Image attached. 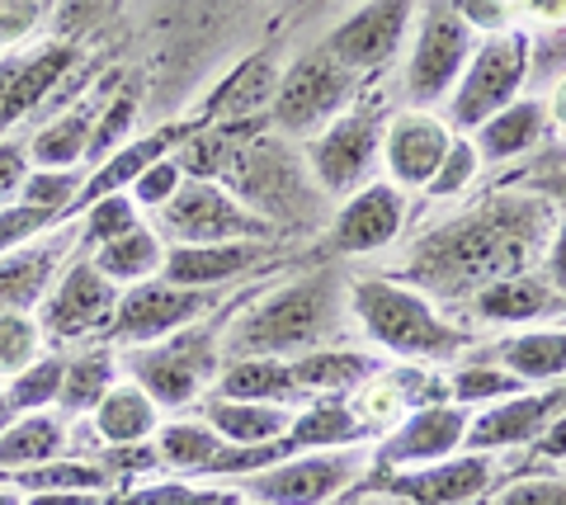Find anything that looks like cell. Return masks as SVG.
<instances>
[{"instance_id":"6da1fadb","label":"cell","mask_w":566,"mask_h":505,"mask_svg":"<svg viewBox=\"0 0 566 505\" xmlns=\"http://www.w3.org/2000/svg\"><path fill=\"white\" fill-rule=\"evenodd\" d=\"M557 228V203L543 194H486L468 203L463 213L434 222L411 251L401 255L392 278L420 288L434 307L468 303L486 284L515 278L543 265V251Z\"/></svg>"},{"instance_id":"7a4b0ae2","label":"cell","mask_w":566,"mask_h":505,"mask_svg":"<svg viewBox=\"0 0 566 505\" xmlns=\"http://www.w3.org/2000/svg\"><path fill=\"white\" fill-rule=\"evenodd\" d=\"M349 326V278L335 270L297 274L279 284L218 330L222 359H297L340 345Z\"/></svg>"},{"instance_id":"3957f363","label":"cell","mask_w":566,"mask_h":505,"mask_svg":"<svg viewBox=\"0 0 566 505\" xmlns=\"http://www.w3.org/2000/svg\"><path fill=\"white\" fill-rule=\"evenodd\" d=\"M349 317L382 355H397L401 364H449L472 345L468 326L449 322L420 288L392 274L349 278Z\"/></svg>"},{"instance_id":"277c9868","label":"cell","mask_w":566,"mask_h":505,"mask_svg":"<svg viewBox=\"0 0 566 505\" xmlns=\"http://www.w3.org/2000/svg\"><path fill=\"white\" fill-rule=\"evenodd\" d=\"M218 330L222 326L193 322V326L175 330V336H166V340L128 345V355H123L118 364L128 369V382H137L161 411H185L189 402H199V392L222 369Z\"/></svg>"},{"instance_id":"5b68a950","label":"cell","mask_w":566,"mask_h":505,"mask_svg":"<svg viewBox=\"0 0 566 505\" xmlns=\"http://www.w3.org/2000/svg\"><path fill=\"white\" fill-rule=\"evenodd\" d=\"M528 72H534V48L520 29L491 33L472 48V57L458 76L449 95V128L453 133H476L491 114H501L505 104H515Z\"/></svg>"},{"instance_id":"8992f818","label":"cell","mask_w":566,"mask_h":505,"mask_svg":"<svg viewBox=\"0 0 566 505\" xmlns=\"http://www.w3.org/2000/svg\"><path fill=\"white\" fill-rule=\"evenodd\" d=\"M156 236L166 246H218V241H270V228L260 213H251L232 189L218 180H185L180 194L166 208H156Z\"/></svg>"},{"instance_id":"52a82bcc","label":"cell","mask_w":566,"mask_h":505,"mask_svg":"<svg viewBox=\"0 0 566 505\" xmlns=\"http://www.w3.org/2000/svg\"><path fill=\"white\" fill-rule=\"evenodd\" d=\"M368 473V454L359 444L349 449H312V454H293L274 467L245 473L237 482V496L251 505H331L345 496L354 482Z\"/></svg>"},{"instance_id":"ba28073f","label":"cell","mask_w":566,"mask_h":505,"mask_svg":"<svg viewBox=\"0 0 566 505\" xmlns=\"http://www.w3.org/2000/svg\"><path fill=\"white\" fill-rule=\"evenodd\" d=\"M354 72H345L326 48L303 52L289 72L279 76V91L270 99V124L279 137H316L326 124L345 114V104L354 99Z\"/></svg>"},{"instance_id":"9c48e42d","label":"cell","mask_w":566,"mask_h":505,"mask_svg":"<svg viewBox=\"0 0 566 505\" xmlns=\"http://www.w3.org/2000/svg\"><path fill=\"white\" fill-rule=\"evenodd\" d=\"M472 48H476V33L463 24L453 0H424L416 20V39H411V57H406V99L416 109L444 104L453 95L458 76H463Z\"/></svg>"},{"instance_id":"30bf717a","label":"cell","mask_w":566,"mask_h":505,"mask_svg":"<svg viewBox=\"0 0 566 505\" xmlns=\"http://www.w3.org/2000/svg\"><path fill=\"white\" fill-rule=\"evenodd\" d=\"M382 128L387 124L378 118V109H349L316 137H307L303 161L316 189L331 199H349L354 189H364L382 161Z\"/></svg>"},{"instance_id":"8fae6325","label":"cell","mask_w":566,"mask_h":505,"mask_svg":"<svg viewBox=\"0 0 566 505\" xmlns=\"http://www.w3.org/2000/svg\"><path fill=\"white\" fill-rule=\"evenodd\" d=\"M218 303H222V288H185V284H170V278H147V284L123 288L104 336L118 345H151L203 322Z\"/></svg>"},{"instance_id":"7c38bea8","label":"cell","mask_w":566,"mask_h":505,"mask_svg":"<svg viewBox=\"0 0 566 505\" xmlns=\"http://www.w3.org/2000/svg\"><path fill=\"white\" fill-rule=\"evenodd\" d=\"M123 298V288L109 284L91 255L71 260V265L57 274V284L48 288V298L39 307V330L43 340L66 345V340H85V336H104L114 322V307Z\"/></svg>"},{"instance_id":"4fadbf2b","label":"cell","mask_w":566,"mask_h":505,"mask_svg":"<svg viewBox=\"0 0 566 505\" xmlns=\"http://www.w3.org/2000/svg\"><path fill=\"white\" fill-rule=\"evenodd\" d=\"M468 421H472V411H468V407H458V402L416 407L411 415H406V421H397V425L378 440V449H374V467H368V477L406 473V467L444 463V459H453V454H463Z\"/></svg>"},{"instance_id":"5bb4252c","label":"cell","mask_w":566,"mask_h":505,"mask_svg":"<svg viewBox=\"0 0 566 505\" xmlns=\"http://www.w3.org/2000/svg\"><path fill=\"white\" fill-rule=\"evenodd\" d=\"M411 20H416V0H359L354 14H345V20L331 29V39L322 48L354 76L382 72L401 52L406 33H411Z\"/></svg>"},{"instance_id":"9a60e30c","label":"cell","mask_w":566,"mask_h":505,"mask_svg":"<svg viewBox=\"0 0 566 505\" xmlns=\"http://www.w3.org/2000/svg\"><path fill=\"white\" fill-rule=\"evenodd\" d=\"M491 477H495L491 454H453L444 463H424V467H406V473L368 477V486L397 496L406 505H468L476 496H486Z\"/></svg>"},{"instance_id":"2e32d148","label":"cell","mask_w":566,"mask_h":505,"mask_svg":"<svg viewBox=\"0 0 566 505\" xmlns=\"http://www.w3.org/2000/svg\"><path fill=\"white\" fill-rule=\"evenodd\" d=\"M406 228V194L392 180H368L364 189L340 203L331 222V251L335 255H378L397 246Z\"/></svg>"},{"instance_id":"e0dca14e","label":"cell","mask_w":566,"mask_h":505,"mask_svg":"<svg viewBox=\"0 0 566 505\" xmlns=\"http://www.w3.org/2000/svg\"><path fill=\"white\" fill-rule=\"evenodd\" d=\"M76 62H81L76 43H62V39L33 48L24 57L20 52L0 57V137H10V128L20 118L39 114V104H48V95L66 81V72Z\"/></svg>"},{"instance_id":"ac0fdd59","label":"cell","mask_w":566,"mask_h":505,"mask_svg":"<svg viewBox=\"0 0 566 505\" xmlns=\"http://www.w3.org/2000/svg\"><path fill=\"white\" fill-rule=\"evenodd\" d=\"M453 143V128L449 118H439L434 109H406L397 114L392 124L382 128V166H387V180H392L401 194L406 189H424L434 180L439 161Z\"/></svg>"},{"instance_id":"d6986e66","label":"cell","mask_w":566,"mask_h":505,"mask_svg":"<svg viewBox=\"0 0 566 505\" xmlns=\"http://www.w3.org/2000/svg\"><path fill=\"white\" fill-rule=\"evenodd\" d=\"M562 407H566V388L562 392H520V397H505V402H491L468 421L463 449L468 454H495V449L534 444L538 430L553 421Z\"/></svg>"},{"instance_id":"ffe728a7","label":"cell","mask_w":566,"mask_h":505,"mask_svg":"<svg viewBox=\"0 0 566 505\" xmlns=\"http://www.w3.org/2000/svg\"><path fill=\"white\" fill-rule=\"evenodd\" d=\"M458 312L468 317V330L472 326H534L543 317H566V298H557L553 284L528 270V274H515V278H501V284H486L482 293H472L468 303H458Z\"/></svg>"},{"instance_id":"44dd1931","label":"cell","mask_w":566,"mask_h":505,"mask_svg":"<svg viewBox=\"0 0 566 505\" xmlns=\"http://www.w3.org/2000/svg\"><path fill=\"white\" fill-rule=\"evenodd\" d=\"M71 241H76V228L62 236L24 241V246L0 255V312H24V317H33V312L43 307L48 288L57 284V274L66 270Z\"/></svg>"},{"instance_id":"7402d4cb","label":"cell","mask_w":566,"mask_h":505,"mask_svg":"<svg viewBox=\"0 0 566 505\" xmlns=\"http://www.w3.org/2000/svg\"><path fill=\"white\" fill-rule=\"evenodd\" d=\"M118 72H109L99 85H91L71 109H62L57 118H48L43 128H33L29 137V161L39 170H76L91 151V133H95V118L104 109V99L114 95Z\"/></svg>"},{"instance_id":"603a6c76","label":"cell","mask_w":566,"mask_h":505,"mask_svg":"<svg viewBox=\"0 0 566 505\" xmlns=\"http://www.w3.org/2000/svg\"><path fill=\"white\" fill-rule=\"evenodd\" d=\"M270 260V241H218V246H166V265L156 278L185 288H232L241 274Z\"/></svg>"},{"instance_id":"cb8c5ba5","label":"cell","mask_w":566,"mask_h":505,"mask_svg":"<svg viewBox=\"0 0 566 505\" xmlns=\"http://www.w3.org/2000/svg\"><path fill=\"white\" fill-rule=\"evenodd\" d=\"M547 133H553V124H547V99H515L468 137H472L476 156H482V166H505V161H520V156L543 147Z\"/></svg>"},{"instance_id":"d4e9b609","label":"cell","mask_w":566,"mask_h":505,"mask_svg":"<svg viewBox=\"0 0 566 505\" xmlns=\"http://www.w3.org/2000/svg\"><path fill=\"white\" fill-rule=\"evenodd\" d=\"M193 128H156L147 137H133V143H123L109 161L95 166L91 176H85L81 185V199H76V213L85 203H95V199H109V194H128V185L142 176L147 166H156L161 156H170L180 143H189Z\"/></svg>"},{"instance_id":"484cf974","label":"cell","mask_w":566,"mask_h":505,"mask_svg":"<svg viewBox=\"0 0 566 505\" xmlns=\"http://www.w3.org/2000/svg\"><path fill=\"white\" fill-rule=\"evenodd\" d=\"M289 364H293V378H297V392H303V402H316V397H354L368 378L378 374V359L374 355L345 350V345H326V350L297 355Z\"/></svg>"},{"instance_id":"4316f807","label":"cell","mask_w":566,"mask_h":505,"mask_svg":"<svg viewBox=\"0 0 566 505\" xmlns=\"http://www.w3.org/2000/svg\"><path fill=\"white\" fill-rule=\"evenodd\" d=\"M208 397H232V402H274V407H297L293 364L289 359H222L218 378H212Z\"/></svg>"},{"instance_id":"83f0119b","label":"cell","mask_w":566,"mask_h":505,"mask_svg":"<svg viewBox=\"0 0 566 505\" xmlns=\"http://www.w3.org/2000/svg\"><path fill=\"white\" fill-rule=\"evenodd\" d=\"M203 425L218 434V440H227V444L255 449V444H274V440H283V434H289V425H293V407L208 397V402H203Z\"/></svg>"},{"instance_id":"f1b7e54d","label":"cell","mask_w":566,"mask_h":505,"mask_svg":"<svg viewBox=\"0 0 566 505\" xmlns=\"http://www.w3.org/2000/svg\"><path fill=\"white\" fill-rule=\"evenodd\" d=\"M95 415V434L109 449H128V444H147L161 430V407L151 402L137 382H114L104 392V402L91 411Z\"/></svg>"},{"instance_id":"f546056e","label":"cell","mask_w":566,"mask_h":505,"mask_svg":"<svg viewBox=\"0 0 566 505\" xmlns=\"http://www.w3.org/2000/svg\"><path fill=\"white\" fill-rule=\"evenodd\" d=\"M495 364L528 382H562L566 378V326H528L495 345Z\"/></svg>"},{"instance_id":"4dcf8cb0","label":"cell","mask_w":566,"mask_h":505,"mask_svg":"<svg viewBox=\"0 0 566 505\" xmlns=\"http://www.w3.org/2000/svg\"><path fill=\"white\" fill-rule=\"evenodd\" d=\"M91 265L109 278V284H118V288L147 284V278H156V274H161V265H166V241L156 236L147 222H137L133 232H123L114 241H104V246H95Z\"/></svg>"},{"instance_id":"1f68e13d","label":"cell","mask_w":566,"mask_h":505,"mask_svg":"<svg viewBox=\"0 0 566 505\" xmlns=\"http://www.w3.org/2000/svg\"><path fill=\"white\" fill-rule=\"evenodd\" d=\"M114 382H118V355L109 350V345H91V350L66 355L62 392H57V415H62V421H71V415H91Z\"/></svg>"},{"instance_id":"d6a6232c","label":"cell","mask_w":566,"mask_h":505,"mask_svg":"<svg viewBox=\"0 0 566 505\" xmlns=\"http://www.w3.org/2000/svg\"><path fill=\"white\" fill-rule=\"evenodd\" d=\"M62 449H66L62 415H52V411L14 415V421L0 430V477L20 473V467H39V463L62 459Z\"/></svg>"},{"instance_id":"836d02e7","label":"cell","mask_w":566,"mask_h":505,"mask_svg":"<svg viewBox=\"0 0 566 505\" xmlns=\"http://www.w3.org/2000/svg\"><path fill=\"white\" fill-rule=\"evenodd\" d=\"M218 449H222V440L203 421H170V425L156 430V459L170 463L175 473H189V477H208Z\"/></svg>"},{"instance_id":"e575fe53","label":"cell","mask_w":566,"mask_h":505,"mask_svg":"<svg viewBox=\"0 0 566 505\" xmlns=\"http://www.w3.org/2000/svg\"><path fill=\"white\" fill-rule=\"evenodd\" d=\"M274 91H279L274 62H270V57H255V62H245L241 72L203 104V114H208V118H241V114L260 109V104H270Z\"/></svg>"},{"instance_id":"d590c367","label":"cell","mask_w":566,"mask_h":505,"mask_svg":"<svg viewBox=\"0 0 566 505\" xmlns=\"http://www.w3.org/2000/svg\"><path fill=\"white\" fill-rule=\"evenodd\" d=\"M20 492H104L114 477H109V467H104L99 459L95 463H62V459H52V463H39V467H20V473H6Z\"/></svg>"},{"instance_id":"8d00e7d4","label":"cell","mask_w":566,"mask_h":505,"mask_svg":"<svg viewBox=\"0 0 566 505\" xmlns=\"http://www.w3.org/2000/svg\"><path fill=\"white\" fill-rule=\"evenodd\" d=\"M62 369H66V355H39L6 382V402L14 415H29V411H48L57 407V392H62Z\"/></svg>"},{"instance_id":"74e56055","label":"cell","mask_w":566,"mask_h":505,"mask_svg":"<svg viewBox=\"0 0 566 505\" xmlns=\"http://www.w3.org/2000/svg\"><path fill=\"white\" fill-rule=\"evenodd\" d=\"M137 109H142V99H137L133 85H118V91L104 99V109H99V118H95V133H91V151H85L91 170L109 161V156H114L123 143H133Z\"/></svg>"},{"instance_id":"f35d334b","label":"cell","mask_w":566,"mask_h":505,"mask_svg":"<svg viewBox=\"0 0 566 505\" xmlns=\"http://www.w3.org/2000/svg\"><path fill=\"white\" fill-rule=\"evenodd\" d=\"M528 392L524 382L501 369V364H463L453 378H449V402L458 407H491V402H505V397H520Z\"/></svg>"},{"instance_id":"ab89813d","label":"cell","mask_w":566,"mask_h":505,"mask_svg":"<svg viewBox=\"0 0 566 505\" xmlns=\"http://www.w3.org/2000/svg\"><path fill=\"white\" fill-rule=\"evenodd\" d=\"M81 185H85V170H29V180L20 189V203L29 208H43V213H57L71 218L76 213V199H81Z\"/></svg>"},{"instance_id":"60d3db41","label":"cell","mask_w":566,"mask_h":505,"mask_svg":"<svg viewBox=\"0 0 566 505\" xmlns=\"http://www.w3.org/2000/svg\"><path fill=\"white\" fill-rule=\"evenodd\" d=\"M142 222L137 203L128 194H109V199H95L81 208V228H76V241H85V246H104V241H114L123 232H133Z\"/></svg>"},{"instance_id":"b9f144b4","label":"cell","mask_w":566,"mask_h":505,"mask_svg":"<svg viewBox=\"0 0 566 505\" xmlns=\"http://www.w3.org/2000/svg\"><path fill=\"white\" fill-rule=\"evenodd\" d=\"M476 176H482V156H476L472 137L468 133H453V143L444 151V161H439L434 180L424 185V194H430V199H458L463 189H472Z\"/></svg>"},{"instance_id":"7bdbcfd3","label":"cell","mask_w":566,"mask_h":505,"mask_svg":"<svg viewBox=\"0 0 566 505\" xmlns=\"http://www.w3.org/2000/svg\"><path fill=\"white\" fill-rule=\"evenodd\" d=\"M43 355V330L24 312H0V378H14Z\"/></svg>"},{"instance_id":"ee69618b","label":"cell","mask_w":566,"mask_h":505,"mask_svg":"<svg viewBox=\"0 0 566 505\" xmlns=\"http://www.w3.org/2000/svg\"><path fill=\"white\" fill-rule=\"evenodd\" d=\"M180 185H185V166H180V156L170 151L128 185V199L137 203V213H156V208H166L175 194H180Z\"/></svg>"},{"instance_id":"f6af8a7d","label":"cell","mask_w":566,"mask_h":505,"mask_svg":"<svg viewBox=\"0 0 566 505\" xmlns=\"http://www.w3.org/2000/svg\"><path fill=\"white\" fill-rule=\"evenodd\" d=\"M57 228H66V218L43 213V208H29V203L0 208V255L24 246V241H39L43 232H57Z\"/></svg>"},{"instance_id":"bcb514c9","label":"cell","mask_w":566,"mask_h":505,"mask_svg":"<svg viewBox=\"0 0 566 505\" xmlns=\"http://www.w3.org/2000/svg\"><path fill=\"white\" fill-rule=\"evenodd\" d=\"M118 505H241L237 492H193V486H142V492H128Z\"/></svg>"},{"instance_id":"7dc6e473","label":"cell","mask_w":566,"mask_h":505,"mask_svg":"<svg viewBox=\"0 0 566 505\" xmlns=\"http://www.w3.org/2000/svg\"><path fill=\"white\" fill-rule=\"evenodd\" d=\"M29 137H0V208H10V203H20V189L29 180Z\"/></svg>"},{"instance_id":"c3c4849f","label":"cell","mask_w":566,"mask_h":505,"mask_svg":"<svg viewBox=\"0 0 566 505\" xmlns=\"http://www.w3.org/2000/svg\"><path fill=\"white\" fill-rule=\"evenodd\" d=\"M491 505H566V477H520L495 492Z\"/></svg>"},{"instance_id":"681fc988","label":"cell","mask_w":566,"mask_h":505,"mask_svg":"<svg viewBox=\"0 0 566 505\" xmlns=\"http://www.w3.org/2000/svg\"><path fill=\"white\" fill-rule=\"evenodd\" d=\"M43 20V0H0V48L20 43Z\"/></svg>"},{"instance_id":"f907efd6","label":"cell","mask_w":566,"mask_h":505,"mask_svg":"<svg viewBox=\"0 0 566 505\" xmlns=\"http://www.w3.org/2000/svg\"><path fill=\"white\" fill-rule=\"evenodd\" d=\"M453 10L463 14V24L472 29V33H505V24H510V6L505 0H453Z\"/></svg>"},{"instance_id":"816d5d0a","label":"cell","mask_w":566,"mask_h":505,"mask_svg":"<svg viewBox=\"0 0 566 505\" xmlns=\"http://www.w3.org/2000/svg\"><path fill=\"white\" fill-rule=\"evenodd\" d=\"M538 274L553 284L557 298H566V213H557V228H553V241H547V251H543Z\"/></svg>"},{"instance_id":"f5cc1de1","label":"cell","mask_w":566,"mask_h":505,"mask_svg":"<svg viewBox=\"0 0 566 505\" xmlns=\"http://www.w3.org/2000/svg\"><path fill=\"white\" fill-rule=\"evenodd\" d=\"M85 10H95V20H99L104 0H62V6H57V14H62V20H57L62 24V43H71L85 24H91V14H85Z\"/></svg>"},{"instance_id":"db71d44e","label":"cell","mask_w":566,"mask_h":505,"mask_svg":"<svg viewBox=\"0 0 566 505\" xmlns=\"http://www.w3.org/2000/svg\"><path fill=\"white\" fill-rule=\"evenodd\" d=\"M534 454L538 459H566V407L553 415V421H547L543 430H538V440H534Z\"/></svg>"},{"instance_id":"11a10c76","label":"cell","mask_w":566,"mask_h":505,"mask_svg":"<svg viewBox=\"0 0 566 505\" xmlns=\"http://www.w3.org/2000/svg\"><path fill=\"white\" fill-rule=\"evenodd\" d=\"M24 505H109L104 492H33Z\"/></svg>"},{"instance_id":"9f6ffc18","label":"cell","mask_w":566,"mask_h":505,"mask_svg":"<svg viewBox=\"0 0 566 505\" xmlns=\"http://www.w3.org/2000/svg\"><path fill=\"white\" fill-rule=\"evenodd\" d=\"M534 194H543V199H553L557 208H566V170H547V176H538Z\"/></svg>"},{"instance_id":"6f0895ef","label":"cell","mask_w":566,"mask_h":505,"mask_svg":"<svg viewBox=\"0 0 566 505\" xmlns=\"http://www.w3.org/2000/svg\"><path fill=\"white\" fill-rule=\"evenodd\" d=\"M547 124L566 133V76L553 85V104H547Z\"/></svg>"},{"instance_id":"680465c9","label":"cell","mask_w":566,"mask_h":505,"mask_svg":"<svg viewBox=\"0 0 566 505\" xmlns=\"http://www.w3.org/2000/svg\"><path fill=\"white\" fill-rule=\"evenodd\" d=\"M359 505H406V501H397V496H387V492H374V496H364Z\"/></svg>"},{"instance_id":"91938a15","label":"cell","mask_w":566,"mask_h":505,"mask_svg":"<svg viewBox=\"0 0 566 505\" xmlns=\"http://www.w3.org/2000/svg\"><path fill=\"white\" fill-rule=\"evenodd\" d=\"M14 421V411H10V402H6V388H0V430H6Z\"/></svg>"},{"instance_id":"94428289","label":"cell","mask_w":566,"mask_h":505,"mask_svg":"<svg viewBox=\"0 0 566 505\" xmlns=\"http://www.w3.org/2000/svg\"><path fill=\"white\" fill-rule=\"evenodd\" d=\"M0 505H24L20 492H0Z\"/></svg>"},{"instance_id":"6125c7cd","label":"cell","mask_w":566,"mask_h":505,"mask_svg":"<svg viewBox=\"0 0 566 505\" xmlns=\"http://www.w3.org/2000/svg\"><path fill=\"white\" fill-rule=\"evenodd\" d=\"M48 6H57V0H43V10H48Z\"/></svg>"}]
</instances>
